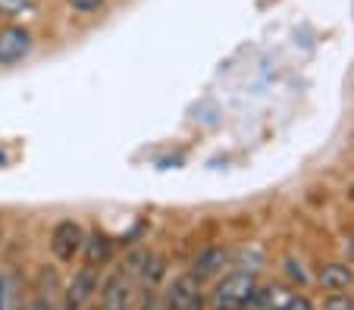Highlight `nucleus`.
<instances>
[{
  "label": "nucleus",
  "instance_id": "obj_1",
  "mask_svg": "<svg viewBox=\"0 0 354 310\" xmlns=\"http://www.w3.org/2000/svg\"><path fill=\"white\" fill-rule=\"evenodd\" d=\"M257 289V279L254 273L248 270H232L229 276L220 279V285L214 289V310H245L248 298L254 295Z\"/></svg>",
  "mask_w": 354,
  "mask_h": 310
},
{
  "label": "nucleus",
  "instance_id": "obj_2",
  "mask_svg": "<svg viewBox=\"0 0 354 310\" xmlns=\"http://www.w3.org/2000/svg\"><path fill=\"white\" fill-rule=\"evenodd\" d=\"M35 48V38L26 26H3L0 28V66H16Z\"/></svg>",
  "mask_w": 354,
  "mask_h": 310
},
{
  "label": "nucleus",
  "instance_id": "obj_3",
  "mask_svg": "<svg viewBox=\"0 0 354 310\" xmlns=\"http://www.w3.org/2000/svg\"><path fill=\"white\" fill-rule=\"evenodd\" d=\"M100 291V273H97V267H79V270L73 273V279H69V285H66V304L69 307H75V310H82V307H88V304L94 301V295Z\"/></svg>",
  "mask_w": 354,
  "mask_h": 310
},
{
  "label": "nucleus",
  "instance_id": "obj_4",
  "mask_svg": "<svg viewBox=\"0 0 354 310\" xmlns=\"http://www.w3.org/2000/svg\"><path fill=\"white\" fill-rule=\"evenodd\" d=\"M82 242H85V229L79 223H73V220L57 223L54 232H50V251L63 263H73V257L82 254Z\"/></svg>",
  "mask_w": 354,
  "mask_h": 310
},
{
  "label": "nucleus",
  "instance_id": "obj_5",
  "mask_svg": "<svg viewBox=\"0 0 354 310\" xmlns=\"http://www.w3.org/2000/svg\"><path fill=\"white\" fill-rule=\"evenodd\" d=\"M201 279L182 273L167 291V310H201Z\"/></svg>",
  "mask_w": 354,
  "mask_h": 310
},
{
  "label": "nucleus",
  "instance_id": "obj_6",
  "mask_svg": "<svg viewBox=\"0 0 354 310\" xmlns=\"http://www.w3.org/2000/svg\"><path fill=\"white\" fill-rule=\"evenodd\" d=\"M100 307L104 310H129L132 307V279L126 273H116L107 279L104 291H100Z\"/></svg>",
  "mask_w": 354,
  "mask_h": 310
},
{
  "label": "nucleus",
  "instance_id": "obj_7",
  "mask_svg": "<svg viewBox=\"0 0 354 310\" xmlns=\"http://www.w3.org/2000/svg\"><path fill=\"white\" fill-rule=\"evenodd\" d=\"M226 260H229V254L223 248H207V251H201L198 257H194V263H192V276H198L201 282L204 279H210V276H216V273L226 267Z\"/></svg>",
  "mask_w": 354,
  "mask_h": 310
},
{
  "label": "nucleus",
  "instance_id": "obj_8",
  "mask_svg": "<svg viewBox=\"0 0 354 310\" xmlns=\"http://www.w3.org/2000/svg\"><path fill=\"white\" fill-rule=\"evenodd\" d=\"M82 251H85V263L88 267H104V263L113 260V242H110L107 235H85V242H82Z\"/></svg>",
  "mask_w": 354,
  "mask_h": 310
},
{
  "label": "nucleus",
  "instance_id": "obj_9",
  "mask_svg": "<svg viewBox=\"0 0 354 310\" xmlns=\"http://www.w3.org/2000/svg\"><path fill=\"white\" fill-rule=\"evenodd\" d=\"M317 282L326 291H345L351 285V270L345 263H326L320 273H317Z\"/></svg>",
  "mask_w": 354,
  "mask_h": 310
},
{
  "label": "nucleus",
  "instance_id": "obj_10",
  "mask_svg": "<svg viewBox=\"0 0 354 310\" xmlns=\"http://www.w3.org/2000/svg\"><path fill=\"white\" fill-rule=\"evenodd\" d=\"M163 276H167V260H163V257H151V254H147L145 267H141V273L135 279H138L141 289H157Z\"/></svg>",
  "mask_w": 354,
  "mask_h": 310
},
{
  "label": "nucleus",
  "instance_id": "obj_11",
  "mask_svg": "<svg viewBox=\"0 0 354 310\" xmlns=\"http://www.w3.org/2000/svg\"><path fill=\"white\" fill-rule=\"evenodd\" d=\"M323 310H354V298L348 291H329V298L323 301Z\"/></svg>",
  "mask_w": 354,
  "mask_h": 310
},
{
  "label": "nucleus",
  "instance_id": "obj_12",
  "mask_svg": "<svg viewBox=\"0 0 354 310\" xmlns=\"http://www.w3.org/2000/svg\"><path fill=\"white\" fill-rule=\"evenodd\" d=\"M66 3L73 7V13H79V16H94L107 7V0H66Z\"/></svg>",
  "mask_w": 354,
  "mask_h": 310
},
{
  "label": "nucleus",
  "instance_id": "obj_13",
  "mask_svg": "<svg viewBox=\"0 0 354 310\" xmlns=\"http://www.w3.org/2000/svg\"><path fill=\"white\" fill-rule=\"evenodd\" d=\"M145 260H147V251H135V254L126 260V267H122V273H126L129 279H132V276H138V273H141V267H145Z\"/></svg>",
  "mask_w": 354,
  "mask_h": 310
},
{
  "label": "nucleus",
  "instance_id": "obj_14",
  "mask_svg": "<svg viewBox=\"0 0 354 310\" xmlns=\"http://www.w3.org/2000/svg\"><path fill=\"white\" fill-rule=\"evenodd\" d=\"M32 7V0H0V10L13 19V16H19V13H26V10Z\"/></svg>",
  "mask_w": 354,
  "mask_h": 310
},
{
  "label": "nucleus",
  "instance_id": "obj_15",
  "mask_svg": "<svg viewBox=\"0 0 354 310\" xmlns=\"http://www.w3.org/2000/svg\"><path fill=\"white\" fill-rule=\"evenodd\" d=\"M279 310H314V304H310L308 295H292Z\"/></svg>",
  "mask_w": 354,
  "mask_h": 310
},
{
  "label": "nucleus",
  "instance_id": "obj_16",
  "mask_svg": "<svg viewBox=\"0 0 354 310\" xmlns=\"http://www.w3.org/2000/svg\"><path fill=\"white\" fill-rule=\"evenodd\" d=\"M22 310H54V304H50V298H32Z\"/></svg>",
  "mask_w": 354,
  "mask_h": 310
},
{
  "label": "nucleus",
  "instance_id": "obj_17",
  "mask_svg": "<svg viewBox=\"0 0 354 310\" xmlns=\"http://www.w3.org/2000/svg\"><path fill=\"white\" fill-rule=\"evenodd\" d=\"M288 273H292V276H298V282H304V270H301V263L295 267V260H288Z\"/></svg>",
  "mask_w": 354,
  "mask_h": 310
},
{
  "label": "nucleus",
  "instance_id": "obj_18",
  "mask_svg": "<svg viewBox=\"0 0 354 310\" xmlns=\"http://www.w3.org/2000/svg\"><path fill=\"white\" fill-rule=\"evenodd\" d=\"M7 22H10V16H7V13H3V10H0V28L7 26Z\"/></svg>",
  "mask_w": 354,
  "mask_h": 310
},
{
  "label": "nucleus",
  "instance_id": "obj_19",
  "mask_svg": "<svg viewBox=\"0 0 354 310\" xmlns=\"http://www.w3.org/2000/svg\"><path fill=\"white\" fill-rule=\"evenodd\" d=\"M348 197H351V201H354V185H351V188H348Z\"/></svg>",
  "mask_w": 354,
  "mask_h": 310
}]
</instances>
